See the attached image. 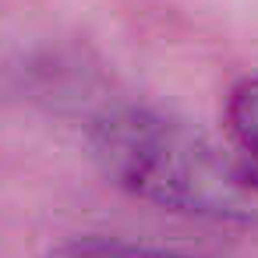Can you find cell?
I'll use <instances>...</instances> for the list:
<instances>
[{
	"mask_svg": "<svg viewBox=\"0 0 258 258\" xmlns=\"http://www.w3.org/2000/svg\"><path fill=\"white\" fill-rule=\"evenodd\" d=\"M226 127L230 138L258 163V71L244 75L226 96Z\"/></svg>",
	"mask_w": 258,
	"mask_h": 258,
	"instance_id": "3",
	"label": "cell"
},
{
	"mask_svg": "<svg viewBox=\"0 0 258 258\" xmlns=\"http://www.w3.org/2000/svg\"><path fill=\"white\" fill-rule=\"evenodd\" d=\"M43 258H195V254L127 237H71L43 251Z\"/></svg>",
	"mask_w": 258,
	"mask_h": 258,
	"instance_id": "2",
	"label": "cell"
},
{
	"mask_svg": "<svg viewBox=\"0 0 258 258\" xmlns=\"http://www.w3.org/2000/svg\"><path fill=\"white\" fill-rule=\"evenodd\" d=\"M89 149L103 177L163 212L258 230V163L233 142L149 106L103 110L89 127Z\"/></svg>",
	"mask_w": 258,
	"mask_h": 258,
	"instance_id": "1",
	"label": "cell"
}]
</instances>
